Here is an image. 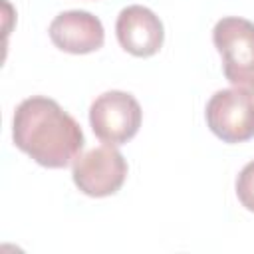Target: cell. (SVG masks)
I'll return each mask as SVG.
<instances>
[{"mask_svg":"<svg viewBox=\"0 0 254 254\" xmlns=\"http://www.w3.org/2000/svg\"><path fill=\"white\" fill-rule=\"evenodd\" d=\"M212 42L222 58V73L234 85L254 95V22L240 16L220 18Z\"/></svg>","mask_w":254,"mask_h":254,"instance_id":"cell-2","label":"cell"},{"mask_svg":"<svg viewBox=\"0 0 254 254\" xmlns=\"http://www.w3.org/2000/svg\"><path fill=\"white\" fill-rule=\"evenodd\" d=\"M127 161L115 145H101L73 161L71 179L75 187L93 198L115 194L127 179Z\"/></svg>","mask_w":254,"mask_h":254,"instance_id":"cell-4","label":"cell"},{"mask_svg":"<svg viewBox=\"0 0 254 254\" xmlns=\"http://www.w3.org/2000/svg\"><path fill=\"white\" fill-rule=\"evenodd\" d=\"M115 34L119 46L135 58L155 56L165 40L163 22L159 16L141 4H131L119 12Z\"/></svg>","mask_w":254,"mask_h":254,"instance_id":"cell-6","label":"cell"},{"mask_svg":"<svg viewBox=\"0 0 254 254\" xmlns=\"http://www.w3.org/2000/svg\"><path fill=\"white\" fill-rule=\"evenodd\" d=\"M236 196L240 204L254 212V161L246 163L236 177Z\"/></svg>","mask_w":254,"mask_h":254,"instance_id":"cell-8","label":"cell"},{"mask_svg":"<svg viewBox=\"0 0 254 254\" xmlns=\"http://www.w3.org/2000/svg\"><path fill=\"white\" fill-rule=\"evenodd\" d=\"M208 129L224 143H244L254 137V95L240 89L216 91L204 109Z\"/></svg>","mask_w":254,"mask_h":254,"instance_id":"cell-5","label":"cell"},{"mask_svg":"<svg viewBox=\"0 0 254 254\" xmlns=\"http://www.w3.org/2000/svg\"><path fill=\"white\" fill-rule=\"evenodd\" d=\"M52 44L67 54H91L105 42V30L97 16L85 10H67L58 14L48 28Z\"/></svg>","mask_w":254,"mask_h":254,"instance_id":"cell-7","label":"cell"},{"mask_svg":"<svg viewBox=\"0 0 254 254\" xmlns=\"http://www.w3.org/2000/svg\"><path fill=\"white\" fill-rule=\"evenodd\" d=\"M143 111L139 101L127 91H105L89 107V125L95 137L109 145L131 141L141 127Z\"/></svg>","mask_w":254,"mask_h":254,"instance_id":"cell-3","label":"cell"},{"mask_svg":"<svg viewBox=\"0 0 254 254\" xmlns=\"http://www.w3.org/2000/svg\"><path fill=\"white\" fill-rule=\"evenodd\" d=\"M14 145L48 169H64L83 149V131L64 107L44 95L24 99L12 119Z\"/></svg>","mask_w":254,"mask_h":254,"instance_id":"cell-1","label":"cell"}]
</instances>
